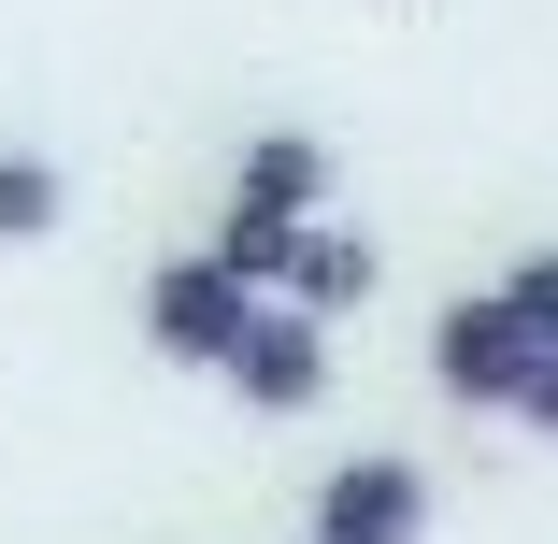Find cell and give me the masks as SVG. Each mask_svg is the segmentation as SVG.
I'll use <instances>...</instances> for the list:
<instances>
[{"label": "cell", "instance_id": "cell-1", "mask_svg": "<svg viewBox=\"0 0 558 544\" xmlns=\"http://www.w3.org/2000/svg\"><path fill=\"white\" fill-rule=\"evenodd\" d=\"M429 373H444V401H473V415H515V401H530V373H544V344L515 330V301L487 287V301H444V330H429Z\"/></svg>", "mask_w": 558, "mask_h": 544}, {"label": "cell", "instance_id": "cell-8", "mask_svg": "<svg viewBox=\"0 0 558 544\" xmlns=\"http://www.w3.org/2000/svg\"><path fill=\"white\" fill-rule=\"evenodd\" d=\"M501 301H515V330H530V344H558V244H544V258H515V273H501Z\"/></svg>", "mask_w": 558, "mask_h": 544}, {"label": "cell", "instance_id": "cell-5", "mask_svg": "<svg viewBox=\"0 0 558 544\" xmlns=\"http://www.w3.org/2000/svg\"><path fill=\"white\" fill-rule=\"evenodd\" d=\"M230 201H244V215H287V230H329V144H301V130H258Z\"/></svg>", "mask_w": 558, "mask_h": 544}, {"label": "cell", "instance_id": "cell-9", "mask_svg": "<svg viewBox=\"0 0 558 544\" xmlns=\"http://www.w3.org/2000/svg\"><path fill=\"white\" fill-rule=\"evenodd\" d=\"M530 430H544V445H558V344H544V373H530V401H515Z\"/></svg>", "mask_w": 558, "mask_h": 544}, {"label": "cell", "instance_id": "cell-7", "mask_svg": "<svg viewBox=\"0 0 558 544\" xmlns=\"http://www.w3.org/2000/svg\"><path fill=\"white\" fill-rule=\"evenodd\" d=\"M58 201H72L58 158H0V244H44V230H58Z\"/></svg>", "mask_w": 558, "mask_h": 544}, {"label": "cell", "instance_id": "cell-6", "mask_svg": "<svg viewBox=\"0 0 558 544\" xmlns=\"http://www.w3.org/2000/svg\"><path fill=\"white\" fill-rule=\"evenodd\" d=\"M359 301H373V244H359V230H315L301 273H287V315H315V330H329V315H359Z\"/></svg>", "mask_w": 558, "mask_h": 544}, {"label": "cell", "instance_id": "cell-3", "mask_svg": "<svg viewBox=\"0 0 558 544\" xmlns=\"http://www.w3.org/2000/svg\"><path fill=\"white\" fill-rule=\"evenodd\" d=\"M429 530V487H415V459H344L315 487V544H415Z\"/></svg>", "mask_w": 558, "mask_h": 544}, {"label": "cell", "instance_id": "cell-2", "mask_svg": "<svg viewBox=\"0 0 558 544\" xmlns=\"http://www.w3.org/2000/svg\"><path fill=\"white\" fill-rule=\"evenodd\" d=\"M258 287H230V273H215V258H172L158 287H144V344L158 359H201V373H230L244 359V330H258Z\"/></svg>", "mask_w": 558, "mask_h": 544}, {"label": "cell", "instance_id": "cell-4", "mask_svg": "<svg viewBox=\"0 0 558 544\" xmlns=\"http://www.w3.org/2000/svg\"><path fill=\"white\" fill-rule=\"evenodd\" d=\"M230 387H244V415H301V401L329 387V330L272 301L258 330H244V359H230Z\"/></svg>", "mask_w": 558, "mask_h": 544}]
</instances>
